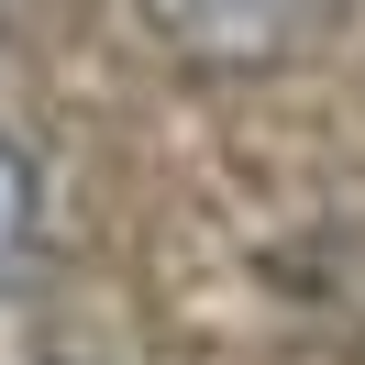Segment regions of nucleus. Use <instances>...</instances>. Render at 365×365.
Instances as JSON below:
<instances>
[{"label":"nucleus","mask_w":365,"mask_h":365,"mask_svg":"<svg viewBox=\"0 0 365 365\" xmlns=\"http://www.w3.org/2000/svg\"><path fill=\"white\" fill-rule=\"evenodd\" d=\"M343 0H144V23L200 67H277V56L321 45Z\"/></svg>","instance_id":"f257e3e1"},{"label":"nucleus","mask_w":365,"mask_h":365,"mask_svg":"<svg viewBox=\"0 0 365 365\" xmlns=\"http://www.w3.org/2000/svg\"><path fill=\"white\" fill-rule=\"evenodd\" d=\"M34 210H45V188H34V166H23V144H0V277L34 255Z\"/></svg>","instance_id":"f03ea898"}]
</instances>
